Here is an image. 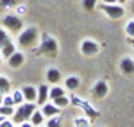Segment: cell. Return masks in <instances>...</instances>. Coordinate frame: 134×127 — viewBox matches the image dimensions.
<instances>
[{
	"instance_id": "8",
	"label": "cell",
	"mask_w": 134,
	"mask_h": 127,
	"mask_svg": "<svg viewBox=\"0 0 134 127\" xmlns=\"http://www.w3.org/2000/svg\"><path fill=\"white\" fill-rule=\"evenodd\" d=\"M107 93H109V84H107L104 79L97 81V82L93 84V88H91V95L95 97V98H104V97H107Z\"/></svg>"
},
{
	"instance_id": "19",
	"label": "cell",
	"mask_w": 134,
	"mask_h": 127,
	"mask_svg": "<svg viewBox=\"0 0 134 127\" xmlns=\"http://www.w3.org/2000/svg\"><path fill=\"white\" fill-rule=\"evenodd\" d=\"M9 91H11V81L7 77H2V75H0V93L5 95V93H9Z\"/></svg>"
},
{
	"instance_id": "12",
	"label": "cell",
	"mask_w": 134,
	"mask_h": 127,
	"mask_svg": "<svg viewBox=\"0 0 134 127\" xmlns=\"http://www.w3.org/2000/svg\"><path fill=\"white\" fill-rule=\"evenodd\" d=\"M48 90H50V84H48V82L38 86V97H36L38 106H43L45 102H48Z\"/></svg>"
},
{
	"instance_id": "37",
	"label": "cell",
	"mask_w": 134,
	"mask_h": 127,
	"mask_svg": "<svg viewBox=\"0 0 134 127\" xmlns=\"http://www.w3.org/2000/svg\"><path fill=\"white\" fill-rule=\"evenodd\" d=\"M38 127H45V124H43V125H38Z\"/></svg>"
},
{
	"instance_id": "26",
	"label": "cell",
	"mask_w": 134,
	"mask_h": 127,
	"mask_svg": "<svg viewBox=\"0 0 134 127\" xmlns=\"http://www.w3.org/2000/svg\"><path fill=\"white\" fill-rule=\"evenodd\" d=\"M125 34L129 40H134V20H129L125 25Z\"/></svg>"
},
{
	"instance_id": "34",
	"label": "cell",
	"mask_w": 134,
	"mask_h": 127,
	"mask_svg": "<svg viewBox=\"0 0 134 127\" xmlns=\"http://www.w3.org/2000/svg\"><path fill=\"white\" fill-rule=\"evenodd\" d=\"M124 2H127V0H116V4H124Z\"/></svg>"
},
{
	"instance_id": "28",
	"label": "cell",
	"mask_w": 134,
	"mask_h": 127,
	"mask_svg": "<svg viewBox=\"0 0 134 127\" xmlns=\"http://www.w3.org/2000/svg\"><path fill=\"white\" fill-rule=\"evenodd\" d=\"M11 97H13V100H14V104H16V106L23 102V93H21V90H16V91H13V93H11Z\"/></svg>"
},
{
	"instance_id": "7",
	"label": "cell",
	"mask_w": 134,
	"mask_h": 127,
	"mask_svg": "<svg viewBox=\"0 0 134 127\" xmlns=\"http://www.w3.org/2000/svg\"><path fill=\"white\" fill-rule=\"evenodd\" d=\"M100 47H102V45H100V43H97L95 40L86 38V40L81 41V52H82L84 56H95V54H98Z\"/></svg>"
},
{
	"instance_id": "15",
	"label": "cell",
	"mask_w": 134,
	"mask_h": 127,
	"mask_svg": "<svg viewBox=\"0 0 134 127\" xmlns=\"http://www.w3.org/2000/svg\"><path fill=\"white\" fill-rule=\"evenodd\" d=\"M66 95V90L59 84H54L50 86V90H48V100H54V98H57V97H63Z\"/></svg>"
},
{
	"instance_id": "5",
	"label": "cell",
	"mask_w": 134,
	"mask_h": 127,
	"mask_svg": "<svg viewBox=\"0 0 134 127\" xmlns=\"http://www.w3.org/2000/svg\"><path fill=\"white\" fill-rule=\"evenodd\" d=\"M97 7L100 11H104V14L111 20H120L125 16V7L122 4H97Z\"/></svg>"
},
{
	"instance_id": "32",
	"label": "cell",
	"mask_w": 134,
	"mask_h": 127,
	"mask_svg": "<svg viewBox=\"0 0 134 127\" xmlns=\"http://www.w3.org/2000/svg\"><path fill=\"white\" fill-rule=\"evenodd\" d=\"M102 4H116V0H102Z\"/></svg>"
},
{
	"instance_id": "3",
	"label": "cell",
	"mask_w": 134,
	"mask_h": 127,
	"mask_svg": "<svg viewBox=\"0 0 134 127\" xmlns=\"http://www.w3.org/2000/svg\"><path fill=\"white\" fill-rule=\"evenodd\" d=\"M36 102H21L18 104V107L14 109V115L11 117V120L14 122V125H18V124H23V122H29V118L31 115L36 111Z\"/></svg>"
},
{
	"instance_id": "24",
	"label": "cell",
	"mask_w": 134,
	"mask_h": 127,
	"mask_svg": "<svg viewBox=\"0 0 134 127\" xmlns=\"http://www.w3.org/2000/svg\"><path fill=\"white\" fill-rule=\"evenodd\" d=\"M61 117L59 115H55V117H50L45 120V127H61Z\"/></svg>"
},
{
	"instance_id": "4",
	"label": "cell",
	"mask_w": 134,
	"mask_h": 127,
	"mask_svg": "<svg viewBox=\"0 0 134 127\" xmlns=\"http://www.w3.org/2000/svg\"><path fill=\"white\" fill-rule=\"evenodd\" d=\"M0 25L9 32V34H18L23 29V20H21V16H18L16 13H7L2 18V23Z\"/></svg>"
},
{
	"instance_id": "35",
	"label": "cell",
	"mask_w": 134,
	"mask_h": 127,
	"mask_svg": "<svg viewBox=\"0 0 134 127\" xmlns=\"http://www.w3.org/2000/svg\"><path fill=\"white\" fill-rule=\"evenodd\" d=\"M2 97H4V95H2V93H0V104H2Z\"/></svg>"
},
{
	"instance_id": "20",
	"label": "cell",
	"mask_w": 134,
	"mask_h": 127,
	"mask_svg": "<svg viewBox=\"0 0 134 127\" xmlns=\"http://www.w3.org/2000/svg\"><path fill=\"white\" fill-rule=\"evenodd\" d=\"M90 118H86V117H82V115H77V117L73 118V125L75 127H90Z\"/></svg>"
},
{
	"instance_id": "13",
	"label": "cell",
	"mask_w": 134,
	"mask_h": 127,
	"mask_svg": "<svg viewBox=\"0 0 134 127\" xmlns=\"http://www.w3.org/2000/svg\"><path fill=\"white\" fill-rule=\"evenodd\" d=\"M40 111L43 113V117H45V118H50V117H55V115H59V111H61V109L55 106L54 102H45V104L41 106V109H40Z\"/></svg>"
},
{
	"instance_id": "31",
	"label": "cell",
	"mask_w": 134,
	"mask_h": 127,
	"mask_svg": "<svg viewBox=\"0 0 134 127\" xmlns=\"http://www.w3.org/2000/svg\"><path fill=\"white\" fill-rule=\"evenodd\" d=\"M14 127H34L31 124V122H23V124H18V125H14Z\"/></svg>"
},
{
	"instance_id": "14",
	"label": "cell",
	"mask_w": 134,
	"mask_h": 127,
	"mask_svg": "<svg viewBox=\"0 0 134 127\" xmlns=\"http://www.w3.org/2000/svg\"><path fill=\"white\" fill-rule=\"evenodd\" d=\"M20 90H21V93H23V100H27V102H34V100H36V97H38V88L27 84V86H21Z\"/></svg>"
},
{
	"instance_id": "17",
	"label": "cell",
	"mask_w": 134,
	"mask_h": 127,
	"mask_svg": "<svg viewBox=\"0 0 134 127\" xmlns=\"http://www.w3.org/2000/svg\"><path fill=\"white\" fill-rule=\"evenodd\" d=\"M45 120H47V118L43 117V113L40 111V109H38V107H36V111H34V113L31 115V118H29V122H31V124H32L34 127L43 125V124H45Z\"/></svg>"
},
{
	"instance_id": "2",
	"label": "cell",
	"mask_w": 134,
	"mask_h": 127,
	"mask_svg": "<svg viewBox=\"0 0 134 127\" xmlns=\"http://www.w3.org/2000/svg\"><path fill=\"white\" fill-rule=\"evenodd\" d=\"M40 34L41 32L38 31V27H34V25H31V27H25L23 31L18 32V47H21V48H34L36 45H38V41H40Z\"/></svg>"
},
{
	"instance_id": "10",
	"label": "cell",
	"mask_w": 134,
	"mask_h": 127,
	"mask_svg": "<svg viewBox=\"0 0 134 127\" xmlns=\"http://www.w3.org/2000/svg\"><path fill=\"white\" fill-rule=\"evenodd\" d=\"M120 72L125 75H134V59L129 56H124L120 59Z\"/></svg>"
},
{
	"instance_id": "9",
	"label": "cell",
	"mask_w": 134,
	"mask_h": 127,
	"mask_svg": "<svg viewBox=\"0 0 134 127\" xmlns=\"http://www.w3.org/2000/svg\"><path fill=\"white\" fill-rule=\"evenodd\" d=\"M23 63H25V54L21 52V50H14V52L7 57V64H9L11 68H14V70L21 68Z\"/></svg>"
},
{
	"instance_id": "1",
	"label": "cell",
	"mask_w": 134,
	"mask_h": 127,
	"mask_svg": "<svg viewBox=\"0 0 134 127\" xmlns=\"http://www.w3.org/2000/svg\"><path fill=\"white\" fill-rule=\"evenodd\" d=\"M40 47L38 48H34V54H38V56H47V57H50L54 59L57 52H59V45H57V40L55 38H52L48 32H41L40 34Z\"/></svg>"
},
{
	"instance_id": "27",
	"label": "cell",
	"mask_w": 134,
	"mask_h": 127,
	"mask_svg": "<svg viewBox=\"0 0 134 127\" xmlns=\"http://www.w3.org/2000/svg\"><path fill=\"white\" fill-rule=\"evenodd\" d=\"M97 0H82V7L86 11H93V9H97Z\"/></svg>"
},
{
	"instance_id": "11",
	"label": "cell",
	"mask_w": 134,
	"mask_h": 127,
	"mask_svg": "<svg viewBox=\"0 0 134 127\" xmlns=\"http://www.w3.org/2000/svg\"><path fill=\"white\" fill-rule=\"evenodd\" d=\"M45 77H47V82H48L50 86L59 84V82H61V79H63L61 72H59L57 68H48V70H47V74H45Z\"/></svg>"
},
{
	"instance_id": "21",
	"label": "cell",
	"mask_w": 134,
	"mask_h": 127,
	"mask_svg": "<svg viewBox=\"0 0 134 127\" xmlns=\"http://www.w3.org/2000/svg\"><path fill=\"white\" fill-rule=\"evenodd\" d=\"M50 102H54V104H55V106L59 107V109H63V107L70 106V97L63 95V97H57V98H54V100H50Z\"/></svg>"
},
{
	"instance_id": "16",
	"label": "cell",
	"mask_w": 134,
	"mask_h": 127,
	"mask_svg": "<svg viewBox=\"0 0 134 127\" xmlns=\"http://www.w3.org/2000/svg\"><path fill=\"white\" fill-rule=\"evenodd\" d=\"M79 86H81V79H79V77H75V75L66 77V81H64V88H66L68 91H75Z\"/></svg>"
},
{
	"instance_id": "23",
	"label": "cell",
	"mask_w": 134,
	"mask_h": 127,
	"mask_svg": "<svg viewBox=\"0 0 134 127\" xmlns=\"http://www.w3.org/2000/svg\"><path fill=\"white\" fill-rule=\"evenodd\" d=\"M14 109H16V106H4V104H0V117H4V118L13 117Z\"/></svg>"
},
{
	"instance_id": "33",
	"label": "cell",
	"mask_w": 134,
	"mask_h": 127,
	"mask_svg": "<svg viewBox=\"0 0 134 127\" xmlns=\"http://www.w3.org/2000/svg\"><path fill=\"white\" fill-rule=\"evenodd\" d=\"M4 64V56H2V52H0V66Z\"/></svg>"
},
{
	"instance_id": "22",
	"label": "cell",
	"mask_w": 134,
	"mask_h": 127,
	"mask_svg": "<svg viewBox=\"0 0 134 127\" xmlns=\"http://www.w3.org/2000/svg\"><path fill=\"white\" fill-rule=\"evenodd\" d=\"M21 0H0V9L7 11V9H14Z\"/></svg>"
},
{
	"instance_id": "36",
	"label": "cell",
	"mask_w": 134,
	"mask_h": 127,
	"mask_svg": "<svg viewBox=\"0 0 134 127\" xmlns=\"http://www.w3.org/2000/svg\"><path fill=\"white\" fill-rule=\"evenodd\" d=\"M2 120H4V117H0V122H2Z\"/></svg>"
},
{
	"instance_id": "18",
	"label": "cell",
	"mask_w": 134,
	"mask_h": 127,
	"mask_svg": "<svg viewBox=\"0 0 134 127\" xmlns=\"http://www.w3.org/2000/svg\"><path fill=\"white\" fill-rule=\"evenodd\" d=\"M14 50H16V45L11 41V40L5 43V45H4L2 48H0V52H2V56H4V59H7V57H9V56L14 52Z\"/></svg>"
},
{
	"instance_id": "6",
	"label": "cell",
	"mask_w": 134,
	"mask_h": 127,
	"mask_svg": "<svg viewBox=\"0 0 134 127\" xmlns=\"http://www.w3.org/2000/svg\"><path fill=\"white\" fill-rule=\"evenodd\" d=\"M70 104H72V106H75V107H79V109H82L84 113H86V117L90 118V120H95V118L98 117V111H97L95 107L90 106V102L82 100L81 97L72 95V97H70Z\"/></svg>"
},
{
	"instance_id": "29",
	"label": "cell",
	"mask_w": 134,
	"mask_h": 127,
	"mask_svg": "<svg viewBox=\"0 0 134 127\" xmlns=\"http://www.w3.org/2000/svg\"><path fill=\"white\" fill-rule=\"evenodd\" d=\"M14 13H16L18 16H25V14H27V5H25L23 2H20V4L14 7Z\"/></svg>"
},
{
	"instance_id": "30",
	"label": "cell",
	"mask_w": 134,
	"mask_h": 127,
	"mask_svg": "<svg viewBox=\"0 0 134 127\" xmlns=\"http://www.w3.org/2000/svg\"><path fill=\"white\" fill-rule=\"evenodd\" d=\"M0 127H14V122H13L11 118H4V120L0 122Z\"/></svg>"
},
{
	"instance_id": "25",
	"label": "cell",
	"mask_w": 134,
	"mask_h": 127,
	"mask_svg": "<svg viewBox=\"0 0 134 127\" xmlns=\"http://www.w3.org/2000/svg\"><path fill=\"white\" fill-rule=\"evenodd\" d=\"M9 40H11V38H9V32H7L4 27H2V25H0V48H2V47H4L7 41H9Z\"/></svg>"
}]
</instances>
